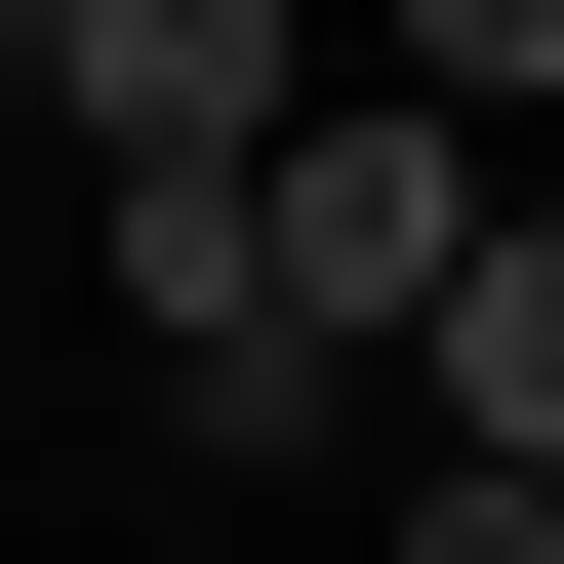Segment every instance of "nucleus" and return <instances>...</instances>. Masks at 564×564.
<instances>
[{"instance_id": "obj_2", "label": "nucleus", "mask_w": 564, "mask_h": 564, "mask_svg": "<svg viewBox=\"0 0 564 564\" xmlns=\"http://www.w3.org/2000/svg\"><path fill=\"white\" fill-rule=\"evenodd\" d=\"M323 82H364V41H282V0H82V41H41V121H82V202H121V242H202Z\"/></svg>"}, {"instance_id": "obj_6", "label": "nucleus", "mask_w": 564, "mask_h": 564, "mask_svg": "<svg viewBox=\"0 0 564 564\" xmlns=\"http://www.w3.org/2000/svg\"><path fill=\"white\" fill-rule=\"evenodd\" d=\"M364 564H564V484H484V444H403V524Z\"/></svg>"}, {"instance_id": "obj_3", "label": "nucleus", "mask_w": 564, "mask_h": 564, "mask_svg": "<svg viewBox=\"0 0 564 564\" xmlns=\"http://www.w3.org/2000/svg\"><path fill=\"white\" fill-rule=\"evenodd\" d=\"M444 444L564 484V202H484V282H444Z\"/></svg>"}, {"instance_id": "obj_4", "label": "nucleus", "mask_w": 564, "mask_h": 564, "mask_svg": "<svg viewBox=\"0 0 564 564\" xmlns=\"http://www.w3.org/2000/svg\"><path fill=\"white\" fill-rule=\"evenodd\" d=\"M364 82H403V121H484V162H524V121H564V0H364Z\"/></svg>"}, {"instance_id": "obj_1", "label": "nucleus", "mask_w": 564, "mask_h": 564, "mask_svg": "<svg viewBox=\"0 0 564 564\" xmlns=\"http://www.w3.org/2000/svg\"><path fill=\"white\" fill-rule=\"evenodd\" d=\"M484 202H524L484 121H403V82H323V121L242 162V323H282V364H444V282H484Z\"/></svg>"}, {"instance_id": "obj_5", "label": "nucleus", "mask_w": 564, "mask_h": 564, "mask_svg": "<svg viewBox=\"0 0 564 564\" xmlns=\"http://www.w3.org/2000/svg\"><path fill=\"white\" fill-rule=\"evenodd\" d=\"M323 403H364V364H282V323H162V444H202V484H323Z\"/></svg>"}, {"instance_id": "obj_7", "label": "nucleus", "mask_w": 564, "mask_h": 564, "mask_svg": "<svg viewBox=\"0 0 564 564\" xmlns=\"http://www.w3.org/2000/svg\"><path fill=\"white\" fill-rule=\"evenodd\" d=\"M282 41H364V0H282Z\"/></svg>"}, {"instance_id": "obj_8", "label": "nucleus", "mask_w": 564, "mask_h": 564, "mask_svg": "<svg viewBox=\"0 0 564 564\" xmlns=\"http://www.w3.org/2000/svg\"><path fill=\"white\" fill-rule=\"evenodd\" d=\"M0 41H82V0H0Z\"/></svg>"}]
</instances>
